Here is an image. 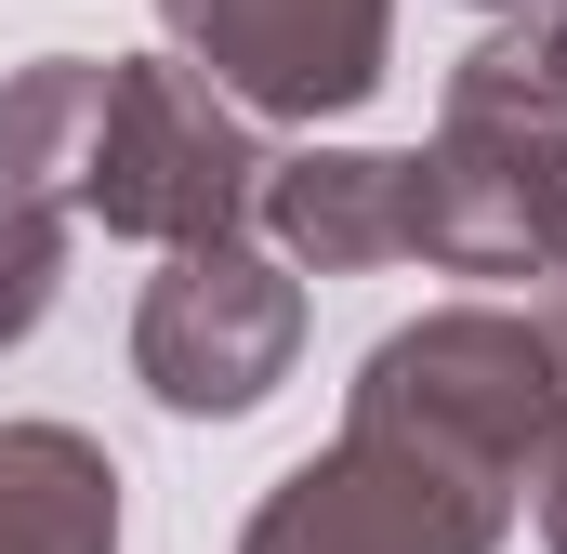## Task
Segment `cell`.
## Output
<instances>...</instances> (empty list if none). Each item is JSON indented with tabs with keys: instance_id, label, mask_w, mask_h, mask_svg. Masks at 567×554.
I'll use <instances>...</instances> for the list:
<instances>
[{
	"instance_id": "6da1fadb",
	"label": "cell",
	"mask_w": 567,
	"mask_h": 554,
	"mask_svg": "<svg viewBox=\"0 0 567 554\" xmlns=\"http://www.w3.org/2000/svg\"><path fill=\"white\" fill-rule=\"evenodd\" d=\"M555 410H567L555 330L449 304L423 330L370 343L343 449L303 462L251 515L238 554H488L502 515H515L528 449L555 435Z\"/></svg>"
},
{
	"instance_id": "7a4b0ae2",
	"label": "cell",
	"mask_w": 567,
	"mask_h": 554,
	"mask_svg": "<svg viewBox=\"0 0 567 554\" xmlns=\"http://www.w3.org/2000/svg\"><path fill=\"white\" fill-rule=\"evenodd\" d=\"M265 158L238 133V106L212 93V66H172V53H40L13 93H0V198H40V212H93L120 238H238Z\"/></svg>"
},
{
	"instance_id": "3957f363",
	"label": "cell",
	"mask_w": 567,
	"mask_h": 554,
	"mask_svg": "<svg viewBox=\"0 0 567 554\" xmlns=\"http://www.w3.org/2000/svg\"><path fill=\"white\" fill-rule=\"evenodd\" d=\"M410 252L449 277H555L567 265V40L542 13L462 53L449 120L410 158Z\"/></svg>"
},
{
	"instance_id": "277c9868",
	"label": "cell",
	"mask_w": 567,
	"mask_h": 554,
	"mask_svg": "<svg viewBox=\"0 0 567 554\" xmlns=\"http://www.w3.org/2000/svg\"><path fill=\"white\" fill-rule=\"evenodd\" d=\"M290 343H303V290L265 252H238V238L172 252V277L145 290V317H133V370L158 383V410H185V422L265 410L290 383Z\"/></svg>"
},
{
	"instance_id": "5b68a950",
	"label": "cell",
	"mask_w": 567,
	"mask_h": 554,
	"mask_svg": "<svg viewBox=\"0 0 567 554\" xmlns=\"http://www.w3.org/2000/svg\"><path fill=\"white\" fill-rule=\"evenodd\" d=\"M172 40L265 120H343L383 80V27L396 0H158Z\"/></svg>"
},
{
	"instance_id": "8992f818",
	"label": "cell",
	"mask_w": 567,
	"mask_h": 554,
	"mask_svg": "<svg viewBox=\"0 0 567 554\" xmlns=\"http://www.w3.org/2000/svg\"><path fill=\"white\" fill-rule=\"evenodd\" d=\"M251 212L278 225L290 265L357 277V265H410V158H357V145H303V158H265Z\"/></svg>"
},
{
	"instance_id": "52a82bcc",
	"label": "cell",
	"mask_w": 567,
	"mask_h": 554,
	"mask_svg": "<svg viewBox=\"0 0 567 554\" xmlns=\"http://www.w3.org/2000/svg\"><path fill=\"white\" fill-rule=\"evenodd\" d=\"M0 554H120V475L66 422H0Z\"/></svg>"
},
{
	"instance_id": "ba28073f",
	"label": "cell",
	"mask_w": 567,
	"mask_h": 554,
	"mask_svg": "<svg viewBox=\"0 0 567 554\" xmlns=\"http://www.w3.org/2000/svg\"><path fill=\"white\" fill-rule=\"evenodd\" d=\"M542 542L567 554V410H555V435H542Z\"/></svg>"
},
{
	"instance_id": "9c48e42d",
	"label": "cell",
	"mask_w": 567,
	"mask_h": 554,
	"mask_svg": "<svg viewBox=\"0 0 567 554\" xmlns=\"http://www.w3.org/2000/svg\"><path fill=\"white\" fill-rule=\"evenodd\" d=\"M542 330H555V370H567V290H555V304H542Z\"/></svg>"
},
{
	"instance_id": "30bf717a",
	"label": "cell",
	"mask_w": 567,
	"mask_h": 554,
	"mask_svg": "<svg viewBox=\"0 0 567 554\" xmlns=\"http://www.w3.org/2000/svg\"><path fill=\"white\" fill-rule=\"evenodd\" d=\"M475 13H542V0H475Z\"/></svg>"
}]
</instances>
